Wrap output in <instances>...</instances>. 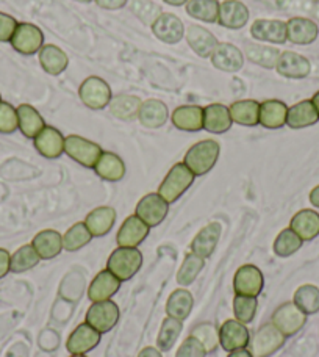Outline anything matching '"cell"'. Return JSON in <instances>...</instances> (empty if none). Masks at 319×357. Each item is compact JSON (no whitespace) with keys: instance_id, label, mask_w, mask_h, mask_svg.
<instances>
[{"instance_id":"6da1fadb","label":"cell","mask_w":319,"mask_h":357,"mask_svg":"<svg viewBox=\"0 0 319 357\" xmlns=\"http://www.w3.org/2000/svg\"><path fill=\"white\" fill-rule=\"evenodd\" d=\"M221 154V146L215 139H203L191 146L185 154L183 163L189 168L194 176H203L210 173L218 162Z\"/></svg>"},{"instance_id":"7a4b0ae2","label":"cell","mask_w":319,"mask_h":357,"mask_svg":"<svg viewBox=\"0 0 319 357\" xmlns=\"http://www.w3.org/2000/svg\"><path fill=\"white\" fill-rule=\"evenodd\" d=\"M143 266V254L138 251V248H123L111 252L108 257L107 270H110L120 282L132 279L135 274L141 270Z\"/></svg>"},{"instance_id":"3957f363","label":"cell","mask_w":319,"mask_h":357,"mask_svg":"<svg viewBox=\"0 0 319 357\" xmlns=\"http://www.w3.org/2000/svg\"><path fill=\"white\" fill-rule=\"evenodd\" d=\"M196 176L191 173L189 168L182 163H176L166 174L164 181L158 188V195L163 197L166 202H176L191 185H193Z\"/></svg>"},{"instance_id":"277c9868","label":"cell","mask_w":319,"mask_h":357,"mask_svg":"<svg viewBox=\"0 0 319 357\" xmlns=\"http://www.w3.org/2000/svg\"><path fill=\"white\" fill-rule=\"evenodd\" d=\"M79 96L83 104L91 110H104L105 107L110 105L113 99L111 88L104 79L100 77H88L83 80L80 85Z\"/></svg>"},{"instance_id":"5b68a950","label":"cell","mask_w":319,"mask_h":357,"mask_svg":"<svg viewBox=\"0 0 319 357\" xmlns=\"http://www.w3.org/2000/svg\"><path fill=\"white\" fill-rule=\"evenodd\" d=\"M65 152L81 167L94 168L104 151L98 143L89 142L80 135H69L65 138Z\"/></svg>"},{"instance_id":"8992f818","label":"cell","mask_w":319,"mask_h":357,"mask_svg":"<svg viewBox=\"0 0 319 357\" xmlns=\"http://www.w3.org/2000/svg\"><path fill=\"white\" fill-rule=\"evenodd\" d=\"M271 320L274 326L285 337H291L297 334L305 326V323H307V314H304L295 303H285L274 312Z\"/></svg>"},{"instance_id":"52a82bcc","label":"cell","mask_w":319,"mask_h":357,"mask_svg":"<svg viewBox=\"0 0 319 357\" xmlns=\"http://www.w3.org/2000/svg\"><path fill=\"white\" fill-rule=\"evenodd\" d=\"M119 321V307L111 299L108 301L93 303L86 312V323L93 326L98 333L105 334L116 326Z\"/></svg>"},{"instance_id":"ba28073f","label":"cell","mask_w":319,"mask_h":357,"mask_svg":"<svg viewBox=\"0 0 319 357\" xmlns=\"http://www.w3.org/2000/svg\"><path fill=\"white\" fill-rule=\"evenodd\" d=\"M10 43L16 52L22 55H35L44 46V33L35 24L21 22L17 24V29Z\"/></svg>"},{"instance_id":"9c48e42d","label":"cell","mask_w":319,"mask_h":357,"mask_svg":"<svg viewBox=\"0 0 319 357\" xmlns=\"http://www.w3.org/2000/svg\"><path fill=\"white\" fill-rule=\"evenodd\" d=\"M285 339L286 337L272 323H267L258 329L252 342H249L251 353L254 357H270L283 347Z\"/></svg>"},{"instance_id":"30bf717a","label":"cell","mask_w":319,"mask_h":357,"mask_svg":"<svg viewBox=\"0 0 319 357\" xmlns=\"http://www.w3.org/2000/svg\"><path fill=\"white\" fill-rule=\"evenodd\" d=\"M169 212V202H166L158 193H149L138 202L135 215L139 216L149 227L162 225Z\"/></svg>"},{"instance_id":"8fae6325","label":"cell","mask_w":319,"mask_h":357,"mask_svg":"<svg viewBox=\"0 0 319 357\" xmlns=\"http://www.w3.org/2000/svg\"><path fill=\"white\" fill-rule=\"evenodd\" d=\"M265 279L257 266L254 265H242L240 270L235 273L233 278V290L237 295L242 296H258L263 290Z\"/></svg>"},{"instance_id":"7c38bea8","label":"cell","mask_w":319,"mask_h":357,"mask_svg":"<svg viewBox=\"0 0 319 357\" xmlns=\"http://www.w3.org/2000/svg\"><path fill=\"white\" fill-rule=\"evenodd\" d=\"M218 334L219 345L227 353L246 348L251 342V334H249L247 326L238 320H227L226 323H222V326L218 329Z\"/></svg>"},{"instance_id":"4fadbf2b","label":"cell","mask_w":319,"mask_h":357,"mask_svg":"<svg viewBox=\"0 0 319 357\" xmlns=\"http://www.w3.org/2000/svg\"><path fill=\"white\" fill-rule=\"evenodd\" d=\"M210 60H212L216 69L231 74L238 73L242 65H244V55H242L237 46H233L231 43H219L213 50Z\"/></svg>"},{"instance_id":"5bb4252c","label":"cell","mask_w":319,"mask_h":357,"mask_svg":"<svg viewBox=\"0 0 319 357\" xmlns=\"http://www.w3.org/2000/svg\"><path fill=\"white\" fill-rule=\"evenodd\" d=\"M150 227L137 215H130L119 227L116 241L123 248H138L148 238Z\"/></svg>"},{"instance_id":"9a60e30c","label":"cell","mask_w":319,"mask_h":357,"mask_svg":"<svg viewBox=\"0 0 319 357\" xmlns=\"http://www.w3.org/2000/svg\"><path fill=\"white\" fill-rule=\"evenodd\" d=\"M35 149L46 158H59L65 152V137L52 126H46L33 138Z\"/></svg>"},{"instance_id":"2e32d148","label":"cell","mask_w":319,"mask_h":357,"mask_svg":"<svg viewBox=\"0 0 319 357\" xmlns=\"http://www.w3.org/2000/svg\"><path fill=\"white\" fill-rule=\"evenodd\" d=\"M152 31L160 41L166 44L180 43L185 36L183 22L171 13H162L157 21L152 24Z\"/></svg>"},{"instance_id":"e0dca14e","label":"cell","mask_w":319,"mask_h":357,"mask_svg":"<svg viewBox=\"0 0 319 357\" xmlns=\"http://www.w3.org/2000/svg\"><path fill=\"white\" fill-rule=\"evenodd\" d=\"M100 333L85 321L74 329L66 342V348L71 354H86L99 345Z\"/></svg>"},{"instance_id":"ac0fdd59","label":"cell","mask_w":319,"mask_h":357,"mask_svg":"<svg viewBox=\"0 0 319 357\" xmlns=\"http://www.w3.org/2000/svg\"><path fill=\"white\" fill-rule=\"evenodd\" d=\"M277 73L288 79H305L311 73V65L309 59L296 52H282L276 65Z\"/></svg>"},{"instance_id":"d6986e66","label":"cell","mask_w":319,"mask_h":357,"mask_svg":"<svg viewBox=\"0 0 319 357\" xmlns=\"http://www.w3.org/2000/svg\"><path fill=\"white\" fill-rule=\"evenodd\" d=\"M120 280L114 276L110 270H104L98 273V276L93 279L91 285L88 289V298L93 303L108 301L111 299L120 289Z\"/></svg>"},{"instance_id":"ffe728a7","label":"cell","mask_w":319,"mask_h":357,"mask_svg":"<svg viewBox=\"0 0 319 357\" xmlns=\"http://www.w3.org/2000/svg\"><path fill=\"white\" fill-rule=\"evenodd\" d=\"M319 35L318 24L307 17H291L286 22V40L299 46H307L316 41Z\"/></svg>"},{"instance_id":"44dd1931","label":"cell","mask_w":319,"mask_h":357,"mask_svg":"<svg viewBox=\"0 0 319 357\" xmlns=\"http://www.w3.org/2000/svg\"><path fill=\"white\" fill-rule=\"evenodd\" d=\"M251 35L258 41L283 44L286 40V22L277 19H257L251 27Z\"/></svg>"},{"instance_id":"7402d4cb","label":"cell","mask_w":319,"mask_h":357,"mask_svg":"<svg viewBox=\"0 0 319 357\" xmlns=\"http://www.w3.org/2000/svg\"><path fill=\"white\" fill-rule=\"evenodd\" d=\"M222 234V226L219 222H210L197 235L191 243V252L202 259H208L215 252L216 246Z\"/></svg>"},{"instance_id":"603a6c76","label":"cell","mask_w":319,"mask_h":357,"mask_svg":"<svg viewBox=\"0 0 319 357\" xmlns=\"http://www.w3.org/2000/svg\"><path fill=\"white\" fill-rule=\"evenodd\" d=\"M249 21V8L240 0H226L219 5L218 22L222 27L240 30Z\"/></svg>"},{"instance_id":"cb8c5ba5","label":"cell","mask_w":319,"mask_h":357,"mask_svg":"<svg viewBox=\"0 0 319 357\" xmlns=\"http://www.w3.org/2000/svg\"><path fill=\"white\" fill-rule=\"evenodd\" d=\"M172 124L183 132H199L203 129V108L199 105H182L172 112Z\"/></svg>"},{"instance_id":"d4e9b609","label":"cell","mask_w":319,"mask_h":357,"mask_svg":"<svg viewBox=\"0 0 319 357\" xmlns=\"http://www.w3.org/2000/svg\"><path fill=\"white\" fill-rule=\"evenodd\" d=\"M185 38H187L189 47L194 50V54L202 56V59H210L219 44L212 31L201 27V25H191Z\"/></svg>"},{"instance_id":"484cf974","label":"cell","mask_w":319,"mask_h":357,"mask_svg":"<svg viewBox=\"0 0 319 357\" xmlns=\"http://www.w3.org/2000/svg\"><path fill=\"white\" fill-rule=\"evenodd\" d=\"M114 222H116V210L108 206L91 210L85 218V225L93 237H104L111 231Z\"/></svg>"},{"instance_id":"4316f807","label":"cell","mask_w":319,"mask_h":357,"mask_svg":"<svg viewBox=\"0 0 319 357\" xmlns=\"http://www.w3.org/2000/svg\"><path fill=\"white\" fill-rule=\"evenodd\" d=\"M31 245H33L36 252L40 254L41 260H52L56 256H60V252L65 250V246H63V235L54 231V229H46V231L38 232Z\"/></svg>"},{"instance_id":"83f0119b","label":"cell","mask_w":319,"mask_h":357,"mask_svg":"<svg viewBox=\"0 0 319 357\" xmlns=\"http://www.w3.org/2000/svg\"><path fill=\"white\" fill-rule=\"evenodd\" d=\"M233 124L228 107L212 104L203 108V129L210 133H226Z\"/></svg>"},{"instance_id":"f1b7e54d","label":"cell","mask_w":319,"mask_h":357,"mask_svg":"<svg viewBox=\"0 0 319 357\" xmlns=\"http://www.w3.org/2000/svg\"><path fill=\"white\" fill-rule=\"evenodd\" d=\"M169 118V110L164 102L158 99L144 100L138 112V119L148 129H158L166 124Z\"/></svg>"},{"instance_id":"f546056e","label":"cell","mask_w":319,"mask_h":357,"mask_svg":"<svg viewBox=\"0 0 319 357\" xmlns=\"http://www.w3.org/2000/svg\"><path fill=\"white\" fill-rule=\"evenodd\" d=\"M288 105L279 99H270L260 104V124L266 129H280L286 124Z\"/></svg>"},{"instance_id":"4dcf8cb0","label":"cell","mask_w":319,"mask_h":357,"mask_svg":"<svg viewBox=\"0 0 319 357\" xmlns=\"http://www.w3.org/2000/svg\"><path fill=\"white\" fill-rule=\"evenodd\" d=\"M290 229L295 231L302 241H310L319 235V213L315 210L304 208L291 218Z\"/></svg>"},{"instance_id":"1f68e13d","label":"cell","mask_w":319,"mask_h":357,"mask_svg":"<svg viewBox=\"0 0 319 357\" xmlns=\"http://www.w3.org/2000/svg\"><path fill=\"white\" fill-rule=\"evenodd\" d=\"M319 114L311 99L301 100L293 107H288V116H286V126L291 129H304L316 124Z\"/></svg>"},{"instance_id":"d6a6232c","label":"cell","mask_w":319,"mask_h":357,"mask_svg":"<svg viewBox=\"0 0 319 357\" xmlns=\"http://www.w3.org/2000/svg\"><path fill=\"white\" fill-rule=\"evenodd\" d=\"M94 171L104 181L119 182L125 176V165L123 158L113 152H102L98 163L94 165Z\"/></svg>"},{"instance_id":"836d02e7","label":"cell","mask_w":319,"mask_h":357,"mask_svg":"<svg viewBox=\"0 0 319 357\" xmlns=\"http://www.w3.org/2000/svg\"><path fill=\"white\" fill-rule=\"evenodd\" d=\"M16 110H17V119H19V130L22 132L24 137L33 139L38 133L46 127V123H44L42 116L35 107H31L29 104H22L19 105Z\"/></svg>"},{"instance_id":"e575fe53","label":"cell","mask_w":319,"mask_h":357,"mask_svg":"<svg viewBox=\"0 0 319 357\" xmlns=\"http://www.w3.org/2000/svg\"><path fill=\"white\" fill-rule=\"evenodd\" d=\"M233 123L246 127L260 124V102L257 100H237L228 107Z\"/></svg>"},{"instance_id":"d590c367","label":"cell","mask_w":319,"mask_h":357,"mask_svg":"<svg viewBox=\"0 0 319 357\" xmlns=\"http://www.w3.org/2000/svg\"><path fill=\"white\" fill-rule=\"evenodd\" d=\"M194 299L188 290L178 289L172 291V295L168 298L166 303V314L171 318H176L178 321L187 320L191 310H193Z\"/></svg>"},{"instance_id":"8d00e7d4","label":"cell","mask_w":319,"mask_h":357,"mask_svg":"<svg viewBox=\"0 0 319 357\" xmlns=\"http://www.w3.org/2000/svg\"><path fill=\"white\" fill-rule=\"evenodd\" d=\"M40 63L47 74L60 75L66 71L69 59L60 47L54 46V44H47L40 50Z\"/></svg>"},{"instance_id":"74e56055","label":"cell","mask_w":319,"mask_h":357,"mask_svg":"<svg viewBox=\"0 0 319 357\" xmlns=\"http://www.w3.org/2000/svg\"><path fill=\"white\" fill-rule=\"evenodd\" d=\"M141 104V99L137 98V96L120 94L116 96V98H113L108 107H110V113L113 116L123 121H132L138 118V112Z\"/></svg>"},{"instance_id":"f35d334b","label":"cell","mask_w":319,"mask_h":357,"mask_svg":"<svg viewBox=\"0 0 319 357\" xmlns=\"http://www.w3.org/2000/svg\"><path fill=\"white\" fill-rule=\"evenodd\" d=\"M219 5L218 0H189L187 3V13L197 21L215 24L218 22Z\"/></svg>"},{"instance_id":"ab89813d","label":"cell","mask_w":319,"mask_h":357,"mask_svg":"<svg viewBox=\"0 0 319 357\" xmlns=\"http://www.w3.org/2000/svg\"><path fill=\"white\" fill-rule=\"evenodd\" d=\"M246 56L255 65H260L267 69L276 68L277 60L280 56L279 49L270 46H260V44H246Z\"/></svg>"},{"instance_id":"60d3db41","label":"cell","mask_w":319,"mask_h":357,"mask_svg":"<svg viewBox=\"0 0 319 357\" xmlns=\"http://www.w3.org/2000/svg\"><path fill=\"white\" fill-rule=\"evenodd\" d=\"M91 240L93 235L88 231L85 221L75 222V225L72 227H69L66 234L63 235V246H65L66 251L74 252L81 250L83 246H86Z\"/></svg>"},{"instance_id":"b9f144b4","label":"cell","mask_w":319,"mask_h":357,"mask_svg":"<svg viewBox=\"0 0 319 357\" xmlns=\"http://www.w3.org/2000/svg\"><path fill=\"white\" fill-rule=\"evenodd\" d=\"M295 303L304 314L313 315L319 312V289L315 285H301L295 293Z\"/></svg>"},{"instance_id":"7bdbcfd3","label":"cell","mask_w":319,"mask_h":357,"mask_svg":"<svg viewBox=\"0 0 319 357\" xmlns=\"http://www.w3.org/2000/svg\"><path fill=\"white\" fill-rule=\"evenodd\" d=\"M182 323L183 321H178L176 318H171V317L164 318L162 323V328H160L158 339H157V345L160 351H169V349L174 347L178 335L182 333V328H183Z\"/></svg>"},{"instance_id":"ee69618b","label":"cell","mask_w":319,"mask_h":357,"mask_svg":"<svg viewBox=\"0 0 319 357\" xmlns=\"http://www.w3.org/2000/svg\"><path fill=\"white\" fill-rule=\"evenodd\" d=\"M41 262L40 254L36 252L33 245H24L11 256V271L24 273L35 268Z\"/></svg>"},{"instance_id":"f6af8a7d","label":"cell","mask_w":319,"mask_h":357,"mask_svg":"<svg viewBox=\"0 0 319 357\" xmlns=\"http://www.w3.org/2000/svg\"><path fill=\"white\" fill-rule=\"evenodd\" d=\"M302 243L304 241L295 231H291L290 227L283 229V231L277 235L276 241H274V252H276L279 257H290L301 250Z\"/></svg>"},{"instance_id":"bcb514c9","label":"cell","mask_w":319,"mask_h":357,"mask_svg":"<svg viewBox=\"0 0 319 357\" xmlns=\"http://www.w3.org/2000/svg\"><path fill=\"white\" fill-rule=\"evenodd\" d=\"M203 266H205V259L196 256L193 252L185 256L180 270L177 273V282L183 287L191 285L196 280V278L199 276Z\"/></svg>"},{"instance_id":"7dc6e473","label":"cell","mask_w":319,"mask_h":357,"mask_svg":"<svg viewBox=\"0 0 319 357\" xmlns=\"http://www.w3.org/2000/svg\"><path fill=\"white\" fill-rule=\"evenodd\" d=\"M257 307H258L257 296L237 295L233 299L235 320H238L244 324L252 323L255 318V314H257Z\"/></svg>"},{"instance_id":"c3c4849f","label":"cell","mask_w":319,"mask_h":357,"mask_svg":"<svg viewBox=\"0 0 319 357\" xmlns=\"http://www.w3.org/2000/svg\"><path fill=\"white\" fill-rule=\"evenodd\" d=\"M130 10L139 21L146 25H150V27L163 13L162 6L152 2V0H132Z\"/></svg>"},{"instance_id":"681fc988","label":"cell","mask_w":319,"mask_h":357,"mask_svg":"<svg viewBox=\"0 0 319 357\" xmlns=\"http://www.w3.org/2000/svg\"><path fill=\"white\" fill-rule=\"evenodd\" d=\"M193 337H196L197 340H201V343L203 347H205L207 353L210 351H215V348L219 345V334L218 331L215 329L213 324H208V323H203L199 324V326L194 328Z\"/></svg>"},{"instance_id":"f907efd6","label":"cell","mask_w":319,"mask_h":357,"mask_svg":"<svg viewBox=\"0 0 319 357\" xmlns=\"http://www.w3.org/2000/svg\"><path fill=\"white\" fill-rule=\"evenodd\" d=\"M17 129V110L8 102H0V133H13Z\"/></svg>"},{"instance_id":"816d5d0a","label":"cell","mask_w":319,"mask_h":357,"mask_svg":"<svg viewBox=\"0 0 319 357\" xmlns=\"http://www.w3.org/2000/svg\"><path fill=\"white\" fill-rule=\"evenodd\" d=\"M205 356H207L205 347L202 345L201 340H197L193 335H189L176 353V357H205Z\"/></svg>"},{"instance_id":"f5cc1de1","label":"cell","mask_w":319,"mask_h":357,"mask_svg":"<svg viewBox=\"0 0 319 357\" xmlns=\"http://www.w3.org/2000/svg\"><path fill=\"white\" fill-rule=\"evenodd\" d=\"M17 21L13 16L0 11V43L11 41L13 35L17 29Z\"/></svg>"},{"instance_id":"db71d44e","label":"cell","mask_w":319,"mask_h":357,"mask_svg":"<svg viewBox=\"0 0 319 357\" xmlns=\"http://www.w3.org/2000/svg\"><path fill=\"white\" fill-rule=\"evenodd\" d=\"M11 271V256L10 252L0 248V279L5 278Z\"/></svg>"},{"instance_id":"11a10c76","label":"cell","mask_w":319,"mask_h":357,"mask_svg":"<svg viewBox=\"0 0 319 357\" xmlns=\"http://www.w3.org/2000/svg\"><path fill=\"white\" fill-rule=\"evenodd\" d=\"M95 3H98L100 8H105V10H119L125 6V3L129 2V0H94Z\"/></svg>"},{"instance_id":"9f6ffc18","label":"cell","mask_w":319,"mask_h":357,"mask_svg":"<svg viewBox=\"0 0 319 357\" xmlns=\"http://www.w3.org/2000/svg\"><path fill=\"white\" fill-rule=\"evenodd\" d=\"M138 357H163V356H162V351H160L158 348L148 347V348H144L141 353H139Z\"/></svg>"},{"instance_id":"6f0895ef","label":"cell","mask_w":319,"mask_h":357,"mask_svg":"<svg viewBox=\"0 0 319 357\" xmlns=\"http://www.w3.org/2000/svg\"><path fill=\"white\" fill-rule=\"evenodd\" d=\"M309 199H310V202H311V206H315V207L319 208V185L310 191Z\"/></svg>"},{"instance_id":"680465c9","label":"cell","mask_w":319,"mask_h":357,"mask_svg":"<svg viewBox=\"0 0 319 357\" xmlns=\"http://www.w3.org/2000/svg\"><path fill=\"white\" fill-rule=\"evenodd\" d=\"M227 357H254V356L251 351H249V349L241 348V349H235V351H231Z\"/></svg>"},{"instance_id":"91938a15","label":"cell","mask_w":319,"mask_h":357,"mask_svg":"<svg viewBox=\"0 0 319 357\" xmlns=\"http://www.w3.org/2000/svg\"><path fill=\"white\" fill-rule=\"evenodd\" d=\"M163 2L171 6H182V5H187L189 0H163Z\"/></svg>"},{"instance_id":"94428289","label":"cell","mask_w":319,"mask_h":357,"mask_svg":"<svg viewBox=\"0 0 319 357\" xmlns=\"http://www.w3.org/2000/svg\"><path fill=\"white\" fill-rule=\"evenodd\" d=\"M311 102H313V105H315L316 112H318V114H319V91L313 96V98H311Z\"/></svg>"},{"instance_id":"6125c7cd","label":"cell","mask_w":319,"mask_h":357,"mask_svg":"<svg viewBox=\"0 0 319 357\" xmlns=\"http://www.w3.org/2000/svg\"><path fill=\"white\" fill-rule=\"evenodd\" d=\"M75 2H81V3H89V2H93V0H75Z\"/></svg>"},{"instance_id":"be15d7a7","label":"cell","mask_w":319,"mask_h":357,"mask_svg":"<svg viewBox=\"0 0 319 357\" xmlns=\"http://www.w3.org/2000/svg\"><path fill=\"white\" fill-rule=\"evenodd\" d=\"M71 357H86L85 354H72Z\"/></svg>"},{"instance_id":"e7e4bbea","label":"cell","mask_w":319,"mask_h":357,"mask_svg":"<svg viewBox=\"0 0 319 357\" xmlns=\"http://www.w3.org/2000/svg\"><path fill=\"white\" fill-rule=\"evenodd\" d=\"M0 102H2V98H0Z\"/></svg>"}]
</instances>
